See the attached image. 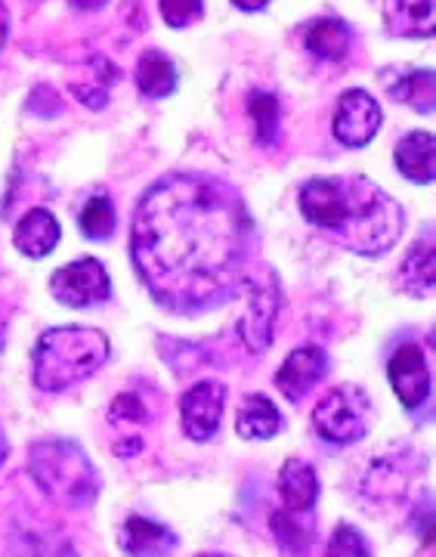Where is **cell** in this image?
<instances>
[{
	"label": "cell",
	"mask_w": 436,
	"mask_h": 557,
	"mask_svg": "<svg viewBox=\"0 0 436 557\" xmlns=\"http://www.w3.org/2000/svg\"><path fill=\"white\" fill-rule=\"evenodd\" d=\"M254 242V220L229 183L171 174L139 199L130 258L155 304L196 317L236 298L251 276Z\"/></svg>",
	"instance_id": "cell-1"
},
{
	"label": "cell",
	"mask_w": 436,
	"mask_h": 557,
	"mask_svg": "<svg viewBox=\"0 0 436 557\" xmlns=\"http://www.w3.org/2000/svg\"><path fill=\"white\" fill-rule=\"evenodd\" d=\"M300 214L362 258L387 255L402 236L406 214L394 196L365 177H316L300 189Z\"/></svg>",
	"instance_id": "cell-2"
},
{
	"label": "cell",
	"mask_w": 436,
	"mask_h": 557,
	"mask_svg": "<svg viewBox=\"0 0 436 557\" xmlns=\"http://www.w3.org/2000/svg\"><path fill=\"white\" fill-rule=\"evenodd\" d=\"M109 359V338L100 329L62 325L43 332L35 347V387L43 394H62L90 375Z\"/></svg>",
	"instance_id": "cell-3"
},
{
	"label": "cell",
	"mask_w": 436,
	"mask_h": 557,
	"mask_svg": "<svg viewBox=\"0 0 436 557\" xmlns=\"http://www.w3.org/2000/svg\"><path fill=\"white\" fill-rule=\"evenodd\" d=\"M28 471L47 498L65 508H87L100 496V471L75 440H38L28 449Z\"/></svg>",
	"instance_id": "cell-4"
},
{
	"label": "cell",
	"mask_w": 436,
	"mask_h": 557,
	"mask_svg": "<svg viewBox=\"0 0 436 557\" xmlns=\"http://www.w3.org/2000/svg\"><path fill=\"white\" fill-rule=\"evenodd\" d=\"M375 406L365 387L340 384L319 399L313 409V431L332 446H353L372 431Z\"/></svg>",
	"instance_id": "cell-5"
},
{
	"label": "cell",
	"mask_w": 436,
	"mask_h": 557,
	"mask_svg": "<svg viewBox=\"0 0 436 557\" xmlns=\"http://www.w3.org/2000/svg\"><path fill=\"white\" fill-rule=\"evenodd\" d=\"M50 292L65 307L84 310V307H97L102 300H109L112 278L97 258H80L65 263L50 276Z\"/></svg>",
	"instance_id": "cell-6"
},
{
	"label": "cell",
	"mask_w": 436,
	"mask_h": 557,
	"mask_svg": "<svg viewBox=\"0 0 436 557\" xmlns=\"http://www.w3.org/2000/svg\"><path fill=\"white\" fill-rule=\"evenodd\" d=\"M248 285V310L241 319V338L251 354H263L273 344V325L278 313V278L273 270H260L258 276L245 278Z\"/></svg>",
	"instance_id": "cell-7"
},
{
	"label": "cell",
	"mask_w": 436,
	"mask_h": 557,
	"mask_svg": "<svg viewBox=\"0 0 436 557\" xmlns=\"http://www.w3.org/2000/svg\"><path fill=\"white\" fill-rule=\"evenodd\" d=\"M226 409V387L214 379H204L192 384L183 397H179V424L183 434L192 443H211L217 437L220 421Z\"/></svg>",
	"instance_id": "cell-8"
},
{
	"label": "cell",
	"mask_w": 436,
	"mask_h": 557,
	"mask_svg": "<svg viewBox=\"0 0 436 557\" xmlns=\"http://www.w3.org/2000/svg\"><path fill=\"white\" fill-rule=\"evenodd\" d=\"M337 143H344L347 149H362L369 146L375 134L381 131V106L369 90H347L340 94L335 106V119H332Z\"/></svg>",
	"instance_id": "cell-9"
},
{
	"label": "cell",
	"mask_w": 436,
	"mask_h": 557,
	"mask_svg": "<svg viewBox=\"0 0 436 557\" xmlns=\"http://www.w3.org/2000/svg\"><path fill=\"white\" fill-rule=\"evenodd\" d=\"M387 379L409 412H418L431 399V366L418 344H402L394 350L387 362Z\"/></svg>",
	"instance_id": "cell-10"
},
{
	"label": "cell",
	"mask_w": 436,
	"mask_h": 557,
	"mask_svg": "<svg viewBox=\"0 0 436 557\" xmlns=\"http://www.w3.org/2000/svg\"><path fill=\"white\" fill-rule=\"evenodd\" d=\"M325 375H328V354L322 347H298L276 372V387L291 403H300Z\"/></svg>",
	"instance_id": "cell-11"
},
{
	"label": "cell",
	"mask_w": 436,
	"mask_h": 557,
	"mask_svg": "<svg viewBox=\"0 0 436 557\" xmlns=\"http://www.w3.org/2000/svg\"><path fill=\"white\" fill-rule=\"evenodd\" d=\"M119 542L127 557H171L177 552V533L142 515H130L121 523Z\"/></svg>",
	"instance_id": "cell-12"
},
{
	"label": "cell",
	"mask_w": 436,
	"mask_h": 557,
	"mask_svg": "<svg viewBox=\"0 0 436 557\" xmlns=\"http://www.w3.org/2000/svg\"><path fill=\"white\" fill-rule=\"evenodd\" d=\"M381 20L394 38H431L436 28L434 0H384Z\"/></svg>",
	"instance_id": "cell-13"
},
{
	"label": "cell",
	"mask_w": 436,
	"mask_h": 557,
	"mask_svg": "<svg viewBox=\"0 0 436 557\" xmlns=\"http://www.w3.org/2000/svg\"><path fill=\"white\" fill-rule=\"evenodd\" d=\"M278 498L285 505V511H313V505L319 502L322 483H319L316 468L303 458H288L282 465L276 480Z\"/></svg>",
	"instance_id": "cell-14"
},
{
	"label": "cell",
	"mask_w": 436,
	"mask_h": 557,
	"mask_svg": "<svg viewBox=\"0 0 436 557\" xmlns=\"http://www.w3.org/2000/svg\"><path fill=\"white\" fill-rule=\"evenodd\" d=\"M285 431V416L278 412V406L263 394H248L241 399L236 416V434L251 443H263V440L278 437Z\"/></svg>",
	"instance_id": "cell-15"
},
{
	"label": "cell",
	"mask_w": 436,
	"mask_h": 557,
	"mask_svg": "<svg viewBox=\"0 0 436 557\" xmlns=\"http://www.w3.org/2000/svg\"><path fill=\"white\" fill-rule=\"evenodd\" d=\"M399 174L406 180H412L418 186H427L436 177V146L434 137L427 131H412L397 143L394 152Z\"/></svg>",
	"instance_id": "cell-16"
},
{
	"label": "cell",
	"mask_w": 436,
	"mask_h": 557,
	"mask_svg": "<svg viewBox=\"0 0 436 557\" xmlns=\"http://www.w3.org/2000/svg\"><path fill=\"white\" fill-rule=\"evenodd\" d=\"M60 220L53 218L47 208H35L16 223L13 245L20 248L25 258H47L57 245H60Z\"/></svg>",
	"instance_id": "cell-17"
},
{
	"label": "cell",
	"mask_w": 436,
	"mask_h": 557,
	"mask_svg": "<svg viewBox=\"0 0 436 557\" xmlns=\"http://www.w3.org/2000/svg\"><path fill=\"white\" fill-rule=\"evenodd\" d=\"M119 81V69L105 57H90L87 65L80 69V75H72L68 90L75 94V100L87 109H102L109 102V90Z\"/></svg>",
	"instance_id": "cell-18"
},
{
	"label": "cell",
	"mask_w": 436,
	"mask_h": 557,
	"mask_svg": "<svg viewBox=\"0 0 436 557\" xmlns=\"http://www.w3.org/2000/svg\"><path fill=\"white\" fill-rule=\"evenodd\" d=\"M399 285L406 295L431 298L436 285V251L431 239H418L399 267Z\"/></svg>",
	"instance_id": "cell-19"
},
{
	"label": "cell",
	"mask_w": 436,
	"mask_h": 557,
	"mask_svg": "<svg viewBox=\"0 0 436 557\" xmlns=\"http://www.w3.org/2000/svg\"><path fill=\"white\" fill-rule=\"evenodd\" d=\"M303 44H307V50H310L319 62H340L350 53L353 32H350V25L344 20L325 16V20H316L307 28Z\"/></svg>",
	"instance_id": "cell-20"
},
{
	"label": "cell",
	"mask_w": 436,
	"mask_h": 557,
	"mask_svg": "<svg viewBox=\"0 0 436 557\" xmlns=\"http://www.w3.org/2000/svg\"><path fill=\"white\" fill-rule=\"evenodd\" d=\"M137 87L149 100H164L177 90V65L161 50H146L137 60Z\"/></svg>",
	"instance_id": "cell-21"
},
{
	"label": "cell",
	"mask_w": 436,
	"mask_h": 557,
	"mask_svg": "<svg viewBox=\"0 0 436 557\" xmlns=\"http://www.w3.org/2000/svg\"><path fill=\"white\" fill-rule=\"evenodd\" d=\"M273 536L278 539V545L288 552V555H303L310 552L313 536H316V527L310 520V511H276L273 520Z\"/></svg>",
	"instance_id": "cell-22"
},
{
	"label": "cell",
	"mask_w": 436,
	"mask_h": 557,
	"mask_svg": "<svg viewBox=\"0 0 436 557\" xmlns=\"http://www.w3.org/2000/svg\"><path fill=\"white\" fill-rule=\"evenodd\" d=\"M248 115L254 121V134L260 146L273 149L282 137V106L276 94L270 90H251L248 94Z\"/></svg>",
	"instance_id": "cell-23"
},
{
	"label": "cell",
	"mask_w": 436,
	"mask_h": 557,
	"mask_svg": "<svg viewBox=\"0 0 436 557\" xmlns=\"http://www.w3.org/2000/svg\"><path fill=\"white\" fill-rule=\"evenodd\" d=\"M390 97L397 102L412 106L421 115H431L436 102V81L431 69H412L390 87Z\"/></svg>",
	"instance_id": "cell-24"
},
{
	"label": "cell",
	"mask_w": 436,
	"mask_h": 557,
	"mask_svg": "<svg viewBox=\"0 0 436 557\" xmlns=\"http://www.w3.org/2000/svg\"><path fill=\"white\" fill-rule=\"evenodd\" d=\"M78 226L87 239H109V236L115 233V205H112V199H109V196H94V199H87V205L80 208Z\"/></svg>",
	"instance_id": "cell-25"
},
{
	"label": "cell",
	"mask_w": 436,
	"mask_h": 557,
	"mask_svg": "<svg viewBox=\"0 0 436 557\" xmlns=\"http://www.w3.org/2000/svg\"><path fill=\"white\" fill-rule=\"evenodd\" d=\"M325 557H372V545L353 523H337L325 545Z\"/></svg>",
	"instance_id": "cell-26"
},
{
	"label": "cell",
	"mask_w": 436,
	"mask_h": 557,
	"mask_svg": "<svg viewBox=\"0 0 436 557\" xmlns=\"http://www.w3.org/2000/svg\"><path fill=\"white\" fill-rule=\"evenodd\" d=\"M161 20L171 28H186L196 25L204 16V3L201 0H159Z\"/></svg>",
	"instance_id": "cell-27"
},
{
	"label": "cell",
	"mask_w": 436,
	"mask_h": 557,
	"mask_svg": "<svg viewBox=\"0 0 436 557\" xmlns=\"http://www.w3.org/2000/svg\"><path fill=\"white\" fill-rule=\"evenodd\" d=\"M109 418L115 424H146L149 421V409L142 406V399L137 394H121V397L112 399Z\"/></svg>",
	"instance_id": "cell-28"
},
{
	"label": "cell",
	"mask_w": 436,
	"mask_h": 557,
	"mask_svg": "<svg viewBox=\"0 0 436 557\" xmlns=\"http://www.w3.org/2000/svg\"><path fill=\"white\" fill-rule=\"evenodd\" d=\"M28 109L38 112V119H57L62 112V97L53 87L40 84V87L32 90V97H28Z\"/></svg>",
	"instance_id": "cell-29"
},
{
	"label": "cell",
	"mask_w": 436,
	"mask_h": 557,
	"mask_svg": "<svg viewBox=\"0 0 436 557\" xmlns=\"http://www.w3.org/2000/svg\"><path fill=\"white\" fill-rule=\"evenodd\" d=\"M7 38H10V10H7V3L0 0V50H3Z\"/></svg>",
	"instance_id": "cell-30"
},
{
	"label": "cell",
	"mask_w": 436,
	"mask_h": 557,
	"mask_svg": "<svg viewBox=\"0 0 436 557\" xmlns=\"http://www.w3.org/2000/svg\"><path fill=\"white\" fill-rule=\"evenodd\" d=\"M75 10H84V13H94V10H100V7H105L109 0H68Z\"/></svg>",
	"instance_id": "cell-31"
},
{
	"label": "cell",
	"mask_w": 436,
	"mask_h": 557,
	"mask_svg": "<svg viewBox=\"0 0 436 557\" xmlns=\"http://www.w3.org/2000/svg\"><path fill=\"white\" fill-rule=\"evenodd\" d=\"M238 10H245V13H258V10H263L270 0H233Z\"/></svg>",
	"instance_id": "cell-32"
},
{
	"label": "cell",
	"mask_w": 436,
	"mask_h": 557,
	"mask_svg": "<svg viewBox=\"0 0 436 557\" xmlns=\"http://www.w3.org/2000/svg\"><path fill=\"white\" fill-rule=\"evenodd\" d=\"M10 456V443H7V434L0 431V468H3V461Z\"/></svg>",
	"instance_id": "cell-33"
},
{
	"label": "cell",
	"mask_w": 436,
	"mask_h": 557,
	"mask_svg": "<svg viewBox=\"0 0 436 557\" xmlns=\"http://www.w3.org/2000/svg\"><path fill=\"white\" fill-rule=\"evenodd\" d=\"M3 332H7V317H3V310H0V347H3Z\"/></svg>",
	"instance_id": "cell-34"
}]
</instances>
